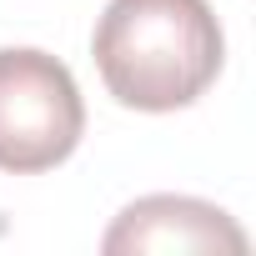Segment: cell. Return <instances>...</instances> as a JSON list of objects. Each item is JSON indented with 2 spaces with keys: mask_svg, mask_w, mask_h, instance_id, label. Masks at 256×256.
<instances>
[{
  "mask_svg": "<svg viewBox=\"0 0 256 256\" xmlns=\"http://www.w3.org/2000/svg\"><path fill=\"white\" fill-rule=\"evenodd\" d=\"M90 56L126 110L166 116L216 86L226 36L206 0H110L96 20Z\"/></svg>",
  "mask_w": 256,
  "mask_h": 256,
  "instance_id": "cell-1",
  "label": "cell"
},
{
  "mask_svg": "<svg viewBox=\"0 0 256 256\" xmlns=\"http://www.w3.org/2000/svg\"><path fill=\"white\" fill-rule=\"evenodd\" d=\"M86 136V100L66 60L36 46L0 50V171L36 176L60 166Z\"/></svg>",
  "mask_w": 256,
  "mask_h": 256,
  "instance_id": "cell-2",
  "label": "cell"
},
{
  "mask_svg": "<svg viewBox=\"0 0 256 256\" xmlns=\"http://www.w3.org/2000/svg\"><path fill=\"white\" fill-rule=\"evenodd\" d=\"M110 256L120 251H246V231L211 201L196 196H141L100 236Z\"/></svg>",
  "mask_w": 256,
  "mask_h": 256,
  "instance_id": "cell-3",
  "label": "cell"
}]
</instances>
